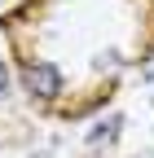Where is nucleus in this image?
Segmentation results:
<instances>
[{"label":"nucleus","mask_w":154,"mask_h":158,"mask_svg":"<svg viewBox=\"0 0 154 158\" xmlns=\"http://www.w3.org/2000/svg\"><path fill=\"white\" fill-rule=\"evenodd\" d=\"M27 88H31V97H40V101H53V97L62 92V75H57V66H49V62H35L27 70Z\"/></svg>","instance_id":"1"},{"label":"nucleus","mask_w":154,"mask_h":158,"mask_svg":"<svg viewBox=\"0 0 154 158\" xmlns=\"http://www.w3.org/2000/svg\"><path fill=\"white\" fill-rule=\"evenodd\" d=\"M114 136H119V118H110V123H101L97 132H92V141H88V145H92V149H101V145H110V141H114Z\"/></svg>","instance_id":"2"},{"label":"nucleus","mask_w":154,"mask_h":158,"mask_svg":"<svg viewBox=\"0 0 154 158\" xmlns=\"http://www.w3.org/2000/svg\"><path fill=\"white\" fill-rule=\"evenodd\" d=\"M9 92V70H5V62H0V97Z\"/></svg>","instance_id":"3"}]
</instances>
